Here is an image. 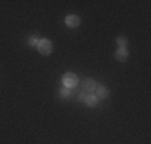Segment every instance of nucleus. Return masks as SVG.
Masks as SVG:
<instances>
[{"label":"nucleus","mask_w":151,"mask_h":144,"mask_svg":"<svg viewBox=\"0 0 151 144\" xmlns=\"http://www.w3.org/2000/svg\"><path fill=\"white\" fill-rule=\"evenodd\" d=\"M63 83L68 88H73V86H77V75L73 74V72H68V74L63 75Z\"/></svg>","instance_id":"f03ea898"},{"label":"nucleus","mask_w":151,"mask_h":144,"mask_svg":"<svg viewBox=\"0 0 151 144\" xmlns=\"http://www.w3.org/2000/svg\"><path fill=\"white\" fill-rule=\"evenodd\" d=\"M85 103H87V106H96V96H93V95H87L85 96Z\"/></svg>","instance_id":"0eeeda50"},{"label":"nucleus","mask_w":151,"mask_h":144,"mask_svg":"<svg viewBox=\"0 0 151 144\" xmlns=\"http://www.w3.org/2000/svg\"><path fill=\"white\" fill-rule=\"evenodd\" d=\"M117 43L121 45V48H125V45H127V40H125V37H117Z\"/></svg>","instance_id":"9d476101"},{"label":"nucleus","mask_w":151,"mask_h":144,"mask_svg":"<svg viewBox=\"0 0 151 144\" xmlns=\"http://www.w3.org/2000/svg\"><path fill=\"white\" fill-rule=\"evenodd\" d=\"M85 96H87V95L82 91V93H79V95H77V99H79V101H85Z\"/></svg>","instance_id":"9b49d317"},{"label":"nucleus","mask_w":151,"mask_h":144,"mask_svg":"<svg viewBox=\"0 0 151 144\" xmlns=\"http://www.w3.org/2000/svg\"><path fill=\"white\" fill-rule=\"evenodd\" d=\"M27 43H29V45H32V46H34V45H37V43H39V38L35 37V35H31V37L27 38Z\"/></svg>","instance_id":"1a4fd4ad"},{"label":"nucleus","mask_w":151,"mask_h":144,"mask_svg":"<svg viewBox=\"0 0 151 144\" xmlns=\"http://www.w3.org/2000/svg\"><path fill=\"white\" fill-rule=\"evenodd\" d=\"M37 48H39V51H40L42 55H50L52 50H53V45H52L50 40L42 38V40H39V43H37Z\"/></svg>","instance_id":"f257e3e1"},{"label":"nucleus","mask_w":151,"mask_h":144,"mask_svg":"<svg viewBox=\"0 0 151 144\" xmlns=\"http://www.w3.org/2000/svg\"><path fill=\"white\" fill-rule=\"evenodd\" d=\"M108 95H109V93H108L106 86H96V96H98V98H106Z\"/></svg>","instance_id":"423d86ee"},{"label":"nucleus","mask_w":151,"mask_h":144,"mask_svg":"<svg viewBox=\"0 0 151 144\" xmlns=\"http://www.w3.org/2000/svg\"><path fill=\"white\" fill-rule=\"evenodd\" d=\"M60 95L63 96V98H69V96H71V91H69V88H68V86H66V88H61Z\"/></svg>","instance_id":"6e6552de"},{"label":"nucleus","mask_w":151,"mask_h":144,"mask_svg":"<svg viewBox=\"0 0 151 144\" xmlns=\"http://www.w3.org/2000/svg\"><path fill=\"white\" fill-rule=\"evenodd\" d=\"M66 24L69 27H77L79 24H81V19H79V16H76V14H69V16L66 18Z\"/></svg>","instance_id":"20e7f679"},{"label":"nucleus","mask_w":151,"mask_h":144,"mask_svg":"<svg viewBox=\"0 0 151 144\" xmlns=\"http://www.w3.org/2000/svg\"><path fill=\"white\" fill-rule=\"evenodd\" d=\"M95 90H96L95 80H92V78L84 80V83H82V91H84V93H93Z\"/></svg>","instance_id":"7ed1b4c3"},{"label":"nucleus","mask_w":151,"mask_h":144,"mask_svg":"<svg viewBox=\"0 0 151 144\" xmlns=\"http://www.w3.org/2000/svg\"><path fill=\"white\" fill-rule=\"evenodd\" d=\"M116 58H117L119 61H125V59L129 58V53H127V50H125V48H121L119 51H116Z\"/></svg>","instance_id":"39448f33"}]
</instances>
